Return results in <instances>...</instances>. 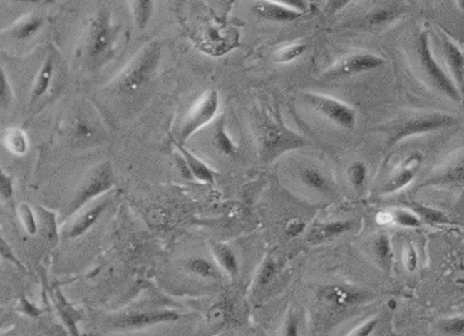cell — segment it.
Returning <instances> with one entry per match:
<instances>
[{"mask_svg": "<svg viewBox=\"0 0 464 336\" xmlns=\"http://www.w3.org/2000/svg\"><path fill=\"white\" fill-rule=\"evenodd\" d=\"M366 177H368V168L364 162H354L349 167V180L356 191L360 192L364 188Z\"/></svg>", "mask_w": 464, "mask_h": 336, "instance_id": "35", "label": "cell"}, {"mask_svg": "<svg viewBox=\"0 0 464 336\" xmlns=\"http://www.w3.org/2000/svg\"><path fill=\"white\" fill-rule=\"evenodd\" d=\"M174 147L182 159L185 160L194 180H198L200 183H214L215 182L217 172L212 168L209 167L202 159H199L195 154H192L189 149H186L185 145H180L175 140Z\"/></svg>", "mask_w": 464, "mask_h": 336, "instance_id": "17", "label": "cell"}, {"mask_svg": "<svg viewBox=\"0 0 464 336\" xmlns=\"http://www.w3.org/2000/svg\"><path fill=\"white\" fill-rule=\"evenodd\" d=\"M259 152L263 162H272L285 152L309 146L303 135L291 130L277 112H264L257 123Z\"/></svg>", "mask_w": 464, "mask_h": 336, "instance_id": "1", "label": "cell"}, {"mask_svg": "<svg viewBox=\"0 0 464 336\" xmlns=\"http://www.w3.org/2000/svg\"><path fill=\"white\" fill-rule=\"evenodd\" d=\"M439 331L445 335H460L464 332V317H450L439 323Z\"/></svg>", "mask_w": 464, "mask_h": 336, "instance_id": "37", "label": "cell"}, {"mask_svg": "<svg viewBox=\"0 0 464 336\" xmlns=\"http://www.w3.org/2000/svg\"><path fill=\"white\" fill-rule=\"evenodd\" d=\"M185 268L189 273L200 278H222V271H219L218 266L205 257H191L185 263Z\"/></svg>", "mask_w": 464, "mask_h": 336, "instance_id": "25", "label": "cell"}, {"mask_svg": "<svg viewBox=\"0 0 464 336\" xmlns=\"http://www.w3.org/2000/svg\"><path fill=\"white\" fill-rule=\"evenodd\" d=\"M120 27L113 20L110 11L101 9L88 20L86 26V53L91 63L106 60L112 55L118 38Z\"/></svg>", "mask_w": 464, "mask_h": 336, "instance_id": "2", "label": "cell"}, {"mask_svg": "<svg viewBox=\"0 0 464 336\" xmlns=\"http://www.w3.org/2000/svg\"><path fill=\"white\" fill-rule=\"evenodd\" d=\"M456 7L460 11H464V0H455Z\"/></svg>", "mask_w": 464, "mask_h": 336, "instance_id": "49", "label": "cell"}, {"mask_svg": "<svg viewBox=\"0 0 464 336\" xmlns=\"http://www.w3.org/2000/svg\"><path fill=\"white\" fill-rule=\"evenodd\" d=\"M386 64V60L383 57L378 56L376 53L361 51L354 52L348 56L342 57L337 63H334L331 68H328L322 77L325 80L334 81V80H342L349 78L353 75L368 73L371 70L379 69Z\"/></svg>", "mask_w": 464, "mask_h": 336, "instance_id": "9", "label": "cell"}, {"mask_svg": "<svg viewBox=\"0 0 464 336\" xmlns=\"http://www.w3.org/2000/svg\"><path fill=\"white\" fill-rule=\"evenodd\" d=\"M305 229V223L303 220L300 219H292L291 221H288L287 224V228H285V232L289 236V237H294V236H299L300 233H303V231Z\"/></svg>", "mask_w": 464, "mask_h": 336, "instance_id": "43", "label": "cell"}, {"mask_svg": "<svg viewBox=\"0 0 464 336\" xmlns=\"http://www.w3.org/2000/svg\"><path fill=\"white\" fill-rule=\"evenodd\" d=\"M427 1H428V3H430V1H433V0H427Z\"/></svg>", "mask_w": 464, "mask_h": 336, "instance_id": "50", "label": "cell"}, {"mask_svg": "<svg viewBox=\"0 0 464 336\" xmlns=\"http://www.w3.org/2000/svg\"><path fill=\"white\" fill-rule=\"evenodd\" d=\"M440 48L445 58L447 68L450 70L451 78L459 88V90L464 93V53L459 46L454 43L445 33L440 38Z\"/></svg>", "mask_w": 464, "mask_h": 336, "instance_id": "12", "label": "cell"}, {"mask_svg": "<svg viewBox=\"0 0 464 336\" xmlns=\"http://www.w3.org/2000/svg\"><path fill=\"white\" fill-rule=\"evenodd\" d=\"M162 49L158 41L143 47L118 75L115 85L120 90L132 93L150 83L161 63Z\"/></svg>", "mask_w": 464, "mask_h": 336, "instance_id": "4", "label": "cell"}, {"mask_svg": "<svg viewBox=\"0 0 464 336\" xmlns=\"http://www.w3.org/2000/svg\"><path fill=\"white\" fill-rule=\"evenodd\" d=\"M14 196V180L9 174L4 172V169L0 171V197L1 201L6 203Z\"/></svg>", "mask_w": 464, "mask_h": 336, "instance_id": "38", "label": "cell"}, {"mask_svg": "<svg viewBox=\"0 0 464 336\" xmlns=\"http://www.w3.org/2000/svg\"><path fill=\"white\" fill-rule=\"evenodd\" d=\"M351 1H354V0H326L325 12L328 15H333V14L341 11L344 7H346Z\"/></svg>", "mask_w": 464, "mask_h": 336, "instance_id": "44", "label": "cell"}, {"mask_svg": "<svg viewBox=\"0 0 464 336\" xmlns=\"http://www.w3.org/2000/svg\"><path fill=\"white\" fill-rule=\"evenodd\" d=\"M3 146L15 155H24L29 151V142L26 132L19 127H10L3 134Z\"/></svg>", "mask_w": 464, "mask_h": 336, "instance_id": "26", "label": "cell"}, {"mask_svg": "<svg viewBox=\"0 0 464 336\" xmlns=\"http://www.w3.org/2000/svg\"><path fill=\"white\" fill-rule=\"evenodd\" d=\"M320 298L331 310H345L362 300V293L359 290L345 288L341 285L326 286L320 293Z\"/></svg>", "mask_w": 464, "mask_h": 336, "instance_id": "16", "label": "cell"}, {"mask_svg": "<svg viewBox=\"0 0 464 336\" xmlns=\"http://www.w3.org/2000/svg\"><path fill=\"white\" fill-rule=\"evenodd\" d=\"M388 216L393 223L405 228H419L422 225L421 217L411 209H394Z\"/></svg>", "mask_w": 464, "mask_h": 336, "instance_id": "32", "label": "cell"}, {"mask_svg": "<svg viewBox=\"0 0 464 336\" xmlns=\"http://www.w3.org/2000/svg\"><path fill=\"white\" fill-rule=\"evenodd\" d=\"M276 262L272 260V258H268L265 260L264 263L262 265L260 271H259V274H257V278H256V286L259 288H264L267 286L276 274Z\"/></svg>", "mask_w": 464, "mask_h": 336, "instance_id": "36", "label": "cell"}, {"mask_svg": "<svg viewBox=\"0 0 464 336\" xmlns=\"http://www.w3.org/2000/svg\"><path fill=\"white\" fill-rule=\"evenodd\" d=\"M297 178L303 183L304 187L311 189L316 194L329 196L333 192L329 179L326 178V175L319 168L311 167V166L299 168Z\"/></svg>", "mask_w": 464, "mask_h": 336, "instance_id": "20", "label": "cell"}, {"mask_svg": "<svg viewBox=\"0 0 464 336\" xmlns=\"http://www.w3.org/2000/svg\"><path fill=\"white\" fill-rule=\"evenodd\" d=\"M53 75H55V60L52 55H48L44 63L40 66L38 75L33 81L31 100H29L31 106H35L48 93L52 81H53Z\"/></svg>", "mask_w": 464, "mask_h": 336, "instance_id": "19", "label": "cell"}, {"mask_svg": "<svg viewBox=\"0 0 464 336\" xmlns=\"http://www.w3.org/2000/svg\"><path fill=\"white\" fill-rule=\"evenodd\" d=\"M422 160H423L422 154H419V152L411 154L406 159L405 164L399 168L391 178L388 179V183L381 189V194H383V195L394 194V192H398L399 189H402V188H405L408 184H410L411 180L416 178Z\"/></svg>", "mask_w": 464, "mask_h": 336, "instance_id": "15", "label": "cell"}, {"mask_svg": "<svg viewBox=\"0 0 464 336\" xmlns=\"http://www.w3.org/2000/svg\"><path fill=\"white\" fill-rule=\"evenodd\" d=\"M155 0H130L133 20L140 31L148 28L154 14Z\"/></svg>", "mask_w": 464, "mask_h": 336, "instance_id": "27", "label": "cell"}, {"mask_svg": "<svg viewBox=\"0 0 464 336\" xmlns=\"http://www.w3.org/2000/svg\"><path fill=\"white\" fill-rule=\"evenodd\" d=\"M183 315L172 310H148V311H134L117 317L114 326L128 330H141L143 327L178 322Z\"/></svg>", "mask_w": 464, "mask_h": 336, "instance_id": "10", "label": "cell"}, {"mask_svg": "<svg viewBox=\"0 0 464 336\" xmlns=\"http://www.w3.org/2000/svg\"><path fill=\"white\" fill-rule=\"evenodd\" d=\"M418 256L416 249L413 245H408V252H406V266L408 271H414L417 269Z\"/></svg>", "mask_w": 464, "mask_h": 336, "instance_id": "46", "label": "cell"}, {"mask_svg": "<svg viewBox=\"0 0 464 336\" xmlns=\"http://www.w3.org/2000/svg\"><path fill=\"white\" fill-rule=\"evenodd\" d=\"M458 118L445 112H419L393 123L388 129L386 147H394L399 142L411 137L443 130L458 123Z\"/></svg>", "mask_w": 464, "mask_h": 336, "instance_id": "3", "label": "cell"}, {"mask_svg": "<svg viewBox=\"0 0 464 336\" xmlns=\"http://www.w3.org/2000/svg\"><path fill=\"white\" fill-rule=\"evenodd\" d=\"M402 15V11L398 9H393V7H383V9H377V10L371 11L368 14V16L365 18V24L369 28H379V27H385L390 23L396 21V20Z\"/></svg>", "mask_w": 464, "mask_h": 336, "instance_id": "30", "label": "cell"}, {"mask_svg": "<svg viewBox=\"0 0 464 336\" xmlns=\"http://www.w3.org/2000/svg\"><path fill=\"white\" fill-rule=\"evenodd\" d=\"M14 90L11 86L10 78L6 73V69L1 66L0 68V106L1 110L10 109L11 105L14 103Z\"/></svg>", "mask_w": 464, "mask_h": 336, "instance_id": "33", "label": "cell"}, {"mask_svg": "<svg viewBox=\"0 0 464 336\" xmlns=\"http://www.w3.org/2000/svg\"><path fill=\"white\" fill-rule=\"evenodd\" d=\"M378 325V319L373 317L366 322H364L361 326L357 327L354 331L349 332V335L353 336H369L373 334V331L376 330V327Z\"/></svg>", "mask_w": 464, "mask_h": 336, "instance_id": "41", "label": "cell"}, {"mask_svg": "<svg viewBox=\"0 0 464 336\" xmlns=\"http://www.w3.org/2000/svg\"><path fill=\"white\" fill-rule=\"evenodd\" d=\"M110 204V199H104L97 201L95 206H89L86 211L76 217L73 224L71 225L66 232L64 237L66 238H78L92 228L95 226L96 223L101 219Z\"/></svg>", "mask_w": 464, "mask_h": 336, "instance_id": "13", "label": "cell"}, {"mask_svg": "<svg viewBox=\"0 0 464 336\" xmlns=\"http://www.w3.org/2000/svg\"><path fill=\"white\" fill-rule=\"evenodd\" d=\"M210 249L215 257V261L218 263L219 268L225 273H227L230 277H237L239 274V261H237V254L234 251L222 243H210Z\"/></svg>", "mask_w": 464, "mask_h": 336, "instance_id": "22", "label": "cell"}, {"mask_svg": "<svg viewBox=\"0 0 464 336\" xmlns=\"http://www.w3.org/2000/svg\"><path fill=\"white\" fill-rule=\"evenodd\" d=\"M76 132L80 138H89V137H92L93 130L91 129V126L86 121H78L76 123Z\"/></svg>", "mask_w": 464, "mask_h": 336, "instance_id": "47", "label": "cell"}, {"mask_svg": "<svg viewBox=\"0 0 464 336\" xmlns=\"http://www.w3.org/2000/svg\"><path fill=\"white\" fill-rule=\"evenodd\" d=\"M219 105H220V97L218 90L211 89L203 94L202 98L192 106V109L182 122L177 142L180 145H185L195 132H198L206 125H209L218 114Z\"/></svg>", "mask_w": 464, "mask_h": 336, "instance_id": "8", "label": "cell"}, {"mask_svg": "<svg viewBox=\"0 0 464 336\" xmlns=\"http://www.w3.org/2000/svg\"><path fill=\"white\" fill-rule=\"evenodd\" d=\"M306 51H308V44H305V43L288 44V46L276 51L275 63H277V64L291 63V61H294L296 58L303 56Z\"/></svg>", "mask_w": 464, "mask_h": 336, "instance_id": "31", "label": "cell"}, {"mask_svg": "<svg viewBox=\"0 0 464 336\" xmlns=\"http://www.w3.org/2000/svg\"><path fill=\"white\" fill-rule=\"evenodd\" d=\"M55 295H56L55 298H56L57 311H58L60 319L63 320V323L66 327V330L69 331L71 335H80V332L77 330V323L83 319L81 313L77 311L76 308L68 303V300L64 298L61 290H56V294Z\"/></svg>", "mask_w": 464, "mask_h": 336, "instance_id": "23", "label": "cell"}, {"mask_svg": "<svg viewBox=\"0 0 464 336\" xmlns=\"http://www.w3.org/2000/svg\"><path fill=\"white\" fill-rule=\"evenodd\" d=\"M304 103H306L311 109L324 117L325 120L334 123L336 126L353 130L357 125V112L351 107V105L342 103L337 98H333L325 94L312 93L306 92L303 94Z\"/></svg>", "mask_w": 464, "mask_h": 336, "instance_id": "7", "label": "cell"}, {"mask_svg": "<svg viewBox=\"0 0 464 336\" xmlns=\"http://www.w3.org/2000/svg\"><path fill=\"white\" fill-rule=\"evenodd\" d=\"M373 254L376 261L378 262L379 268L388 273L393 266L394 252L388 234L381 233L373 241Z\"/></svg>", "mask_w": 464, "mask_h": 336, "instance_id": "24", "label": "cell"}, {"mask_svg": "<svg viewBox=\"0 0 464 336\" xmlns=\"http://www.w3.org/2000/svg\"><path fill=\"white\" fill-rule=\"evenodd\" d=\"M214 145L220 154L226 157H235L237 154V143L230 137L225 121L220 120L214 131Z\"/></svg>", "mask_w": 464, "mask_h": 336, "instance_id": "29", "label": "cell"}, {"mask_svg": "<svg viewBox=\"0 0 464 336\" xmlns=\"http://www.w3.org/2000/svg\"><path fill=\"white\" fill-rule=\"evenodd\" d=\"M408 208L421 217L422 223L431 225L450 224L451 223L448 216L445 215L443 211L436 209L433 206H425V204H421L417 201H411V203H408Z\"/></svg>", "mask_w": 464, "mask_h": 336, "instance_id": "28", "label": "cell"}, {"mask_svg": "<svg viewBox=\"0 0 464 336\" xmlns=\"http://www.w3.org/2000/svg\"><path fill=\"white\" fill-rule=\"evenodd\" d=\"M252 11L259 19L274 23H292L303 18L304 12L287 7L274 0H255Z\"/></svg>", "mask_w": 464, "mask_h": 336, "instance_id": "11", "label": "cell"}, {"mask_svg": "<svg viewBox=\"0 0 464 336\" xmlns=\"http://www.w3.org/2000/svg\"><path fill=\"white\" fill-rule=\"evenodd\" d=\"M115 186L113 167L109 162H103L91 169L81 184L77 188L75 196L69 201L64 215H76L80 209L89 206L93 200L109 192Z\"/></svg>", "mask_w": 464, "mask_h": 336, "instance_id": "6", "label": "cell"}, {"mask_svg": "<svg viewBox=\"0 0 464 336\" xmlns=\"http://www.w3.org/2000/svg\"><path fill=\"white\" fill-rule=\"evenodd\" d=\"M0 254H1V258L3 260H6V261L10 262L12 265H15L16 268H19L20 271H24L23 263L16 257V254L12 252V248H11L10 245L7 243V241L3 237L0 238Z\"/></svg>", "mask_w": 464, "mask_h": 336, "instance_id": "40", "label": "cell"}, {"mask_svg": "<svg viewBox=\"0 0 464 336\" xmlns=\"http://www.w3.org/2000/svg\"><path fill=\"white\" fill-rule=\"evenodd\" d=\"M14 3H21V4H38L41 3L43 0H11Z\"/></svg>", "mask_w": 464, "mask_h": 336, "instance_id": "48", "label": "cell"}, {"mask_svg": "<svg viewBox=\"0 0 464 336\" xmlns=\"http://www.w3.org/2000/svg\"><path fill=\"white\" fill-rule=\"evenodd\" d=\"M18 216H19L20 221H21V224L24 226L27 233L31 234V236H35V234L38 233V220H36V216L33 214L32 208L29 204H26V203L20 204L19 208H18Z\"/></svg>", "mask_w": 464, "mask_h": 336, "instance_id": "34", "label": "cell"}, {"mask_svg": "<svg viewBox=\"0 0 464 336\" xmlns=\"http://www.w3.org/2000/svg\"><path fill=\"white\" fill-rule=\"evenodd\" d=\"M283 335L297 336L299 334V319L294 313H289L285 319L284 327H283Z\"/></svg>", "mask_w": 464, "mask_h": 336, "instance_id": "42", "label": "cell"}, {"mask_svg": "<svg viewBox=\"0 0 464 336\" xmlns=\"http://www.w3.org/2000/svg\"><path fill=\"white\" fill-rule=\"evenodd\" d=\"M16 311L20 314H23V315H26V317H33V319H36V317L41 315V310L38 306H35L33 303H31L24 295H20L19 297V303H18Z\"/></svg>", "mask_w": 464, "mask_h": 336, "instance_id": "39", "label": "cell"}, {"mask_svg": "<svg viewBox=\"0 0 464 336\" xmlns=\"http://www.w3.org/2000/svg\"><path fill=\"white\" fill-rule=\"evenodd\" d=\"M416 52H417L418 63L421 72L425 75L427 83L431 85L436 92L443 94L454 103L462 101V92L456 86L451 75L445 73V69L439 65L435 56L433 53L431 41L427 31H421L418 33L417 43H416Z\"/></svg>", "mask_w": 464, "mask_h": 336, "instance_id": "5", "label": "cell"}, {"mask_svg": "<svg viewBox=\"0 0 464 336\" xmlns=\"http://www.w3.org/2000/svg\"><path fill=\"white\" fill-rule=\"evenodd\" d=\"M274 1L282 3V4H284L287 7H291L294 10L304 12V14H306L309 11V6H308L306 0H274Z\"/></svg>", "mask_w": 464, "mask_h": 336, "instance_id": "45", "label": "cell"}, {"mask_svg": "<svg viewBox=\"0 0 464 336\" xmlns=\"http://www.w3.org/2000/svg\"><path fill=\"white\" fill-rule=\"evenodd\" d=\"M460 183H464V151L456 158L453 159L448 164H445V167L430 175L421 184V187L451 186V184H460Z\"/></svg>", "mask_w": 464, "mask_h": 336, "instance_id": "14", "label": "cell"}, {"mask_svg": "<svg viewBox=\"0 0 464 336\" xmlns=\"http://www.w3.org/2000/svg\"><path fill=\"white\" fill-rule=\"evenodd\" d=\"M351 228H353L351 220H337V221L324 223L313 228L312 232L308 237V241L312 243H326L337 236L346 233Z\"/></svg>", "mask_w": 464, "mask_h": 336, "instance_id": "21", "label": "cell"}, {"mask_svg": "<svg viewBox=\"0 0 464 336\" xmlns=\"http://www.w3.org/2000/svg\"><path fill=\"white\" fill-rule=\"evenodd\" d=\"M46 24V20L38 14H29L24 15L23 18L16 20L12 26H10L9 35L16 41H27L29 38L36 36L38 32L43 29Z\"/></svg>", "mask_w": 464, "mask_h": 336, "instance_id": "18", "label": "cell"}]
</instances>
